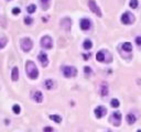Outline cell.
<instances>
[{
    "mask_svg": "<svg viewBox=\"0 0 141 132\" xmlns=\"http://www.w3.org/2000/svg\"><path fill=\"white\" fill-rule=\"evenodd\" d=\"M133 21H134L133 14H132L131 12H128V11L123 13L122 16H121V22L125 23V24H131Z\"/></svg>",
    "mask_w": 141,
    "mask_h": 132,
    "instance_id": "6",
    "label": "cell"
},
{
    "mask_svg": "<svg viewBox=\"0 0 141 132\" xmlns=\"http://www.w3.org/2000/svg\"><path fill=\"white\" fill-rule=\"evenodd\" d=\"M32 98L34 101H37V102H41L43 99V95L41 92H34V94L32 95Z\"/></svg>",
    "mask_w": 141,
    "mask_h": 132,
    "instance_id": "13",
    "label": "cell"
},
{
    "mask_svg": "<svg viewBox=\"0 0 141 132\" xmlns=\"http://www.w3.org/2000/svg\"><path fill=\"white\" fill-rule=\"evenodd\" d=\"M26 70H27L28 76H29L31 79L38 78L39 70H38L37 66H35V64L33 62H31V60H28V62H27V66H26Z\"/></svg>",
    "mask_w": 141,
    "mask_h": 132,
    "instance_id": "1",
    "label": "cell"
},
{
    "mask_svg": "<svg viewBox=\"0 0 141 132\" xmlns=\"http://www.w3.org/2000/svg\"><path fill=\"white\" fill-rule=\"evenodd\" d=\"M110 104H111V107H114V108H118V107H119V101H118V99H112Z\"/></svg>",
    "mask_w": 141,
    "mask_h": 132,
    "instance_id": "22",
    "label": "cell"
},
{
    "mask_svg": "<svg viewBox=\"0 0 141 132\" xmlns=\"http://www.w3.org/2000/svg\"><path fill=\"white\" fill-rule=\"evenodd\" d=\"M41 45H42V48H52V46H53V41H52V38L50 36L45 35V36H43L42 40H41Z\"/></svg>",
    "mask_w": 141,
    "mask_h": 132,
    "instance_id": "7",
    "label": "cell"
},
{
    "mask_svg": "<svg viewBox=\"0 0 141 132\" xmlns=\"http://www.w3.org/2000/svg\"><path fill=\"white\" fill-rule=\"evenodd\" d=\"M100 94H101V96H106L108 94V85H107V82H101Z\"/></svg>",
    "mask_w": 141,
    "mask_h": 132,
    "instance_id": "15",
    "label": "cell"
},
{
    "mask_svg": "<svg viewBox=\"0 0 141 132\" xmlns=\"http://www.w3.org/2000/svg\"><path fill=\"white\" fill-rule=\"evenodd\" d=\"M83 46H84V48H85V50H89V48H92V46H93L92 41H90V40H85V42L83 43Z\"/></svg>",
    "mask_w": 141,
    "mask_h": 132,
    "instance_id": "19",
    "label": "cell"
},
{
    "mask_svg": "<svg viewBox=\"0 0 141 132\" xmlns=\"http://www.w3.org/2000/svg\"><path fill=\"white\" fill-rule=\"evenodd\" d=\"M137 132H141V130H139V131H137Z\"/></svg>",
    "mask_w": 141,
    "mask_h": 132,
    "instance_id": "33",
    "label": "cell"
},
{
    "mask_svg": "<svg viewBox=\"0 0 141 132\" xmlns=\"http://www.w3.org/2000/svg\"><path fill=\"white\" fill-rule=\"evenodd\" d=\"M84 72H85L86 74H90V73H92V70H90V68L88 67V66H86V67L84 68Z\"/></svg>",
    "mask_w": 141,
    "mask_h": 132,
    "instance_id": "29",
    "label": "cell"
},
{
    "mask_svg": "<svg viewBox=\"0 0 141 132\" xmlns=\"http://www.w3.org/2000/svg\"><path fill=\"white\" fill-rule=\"evenodd\" d=\"M49 1H50V0H41V2H42L43 4H48Z\"/></svg>",
    "mask_w": 141,
    "mask_h": 132,
    "instance_id": "31",
    "label": "cell"
},
{
    "mask_svg": "<svg viewBox=\"0 0 141 132\" xmlns=\"http://www.w3.org/2000/svg\"><path fill=\"white\" fill-rule=\"evenodd\" d=\"M130 7L132 9H136L138 7V0H130Z\"/></svg>",
    "mask_w": 141,
    "mask_h": 132,
    "instance_id": "23",
    "label": "cell"
},
{
    "mask_svg": "<svg viewBox=\"0 0 141 132\" xmlns=\"http://www.w3.org/2000/svg\"><path fill=\"white\" fill-rule=\"evenodd\" d=\"M122 50L123 51H126V52H131V50H132V45H131V43H129V42H126V43H123L122 44Z\"/></svg>",
    "mask_w": 141,
    "mask_h": 132,
    "instance_id": "18",
    "label": "cell"
},
{
    "mask_svg": "<svg viewBox=\"0 0 141 132\" xmlns=\"http://www.w3.org/2000/svg\"><path fill=\"white\" fill-rule=\"evenodd\" d=\"M81 28L82 30H88L90 28V21L88 20V19H82L81 20Z\"/></svg>",
    "mask_w": 141,
    "mask_h": 132,
    "instance_id": "12",
    "label": "cell"
},
{
    "mask_svg": "<svg viewBox=\"0 0 141 132\" xmlns=\"http://www.w3.org/2000/svg\"><path fill=\"white\" fill-rule=\"evenodd\" d=\"M38 58L41 62L42 66H44V67H45V66H48L49 60H48V55H46L45 53H40V54H39V56H38Z\"/></svg>",
    "mask_w": 141,
    "mask_h": 132,
    "instance_id": "11",
    "label": "cell"
},
{
    "mask_svg": "<svg viewBox=\"0 0 141 132\" xmlns=\"http://www.w3.org/2000/svg\"><path fill=\"white\" fill-rule=\"evenodd\" d=\"M20 44H21V48L23 50L24 52H29L30 50L32 48V45H33L31 38H22L21 42H20Z\"/></svg>",
    "mask_w": 141,
    "mask_h": 132,
    "instance_id": "4",
    "label": "cell"
},
{
    "mask_svg": "<svg viewBox=\"0 0 141 132\" xmlns=\"http://www.w3.org/2000/svg\"><path fill=\"white\" fill-rule=\"evenodd\" d=\"M19 78V70H18V67H13L12 68V74H11V79L13 82L18 80Z\"/></svg>",
    "mask_w": 141,
    "mask_h": 132,
    "instance_id": "16",
    "label": "cell"
},
{
    "mask_svg": "<svg viewBox=\"0 0 141 132\" xmlns=\"http://www.w3.org/2000/svg\"><path fill=\"white\" fill-rule=\"evenodd\" d=\"M7 43V40L5 38H0V48H2Z\"/></svg>",
    "mask_w": 141,
    "mask_h": 132,
    "instance_id": "25",
    "label": "cell"
},
{
    "mask_svg": "<svg viewBox=\"0 0 141 132\" xmlns=\"http://www.w3.org/2000/svg\"><path fill=\"white\" fill-rule=\"evenodd\" d=\"M12 12H13V14H19V13H20V9H19V8H13Z\"/></svg>",
    "mask_w": 141,
    "mask_h": 132,
    "instance_id": "27",
    "label": "cell"
},
{
    "mask_svg": "<svg viewBox=\"0 0 141 132\" xmlns=\"http://www.w3.org/2000/svg\"><path fill=\"white\" fill-rule=\"evenodd\" d=\"M52 130H53V129H52L51 126H46V128H44V131L45 132H51Z\"/></svg>",
    "mask_w": 141,
    "mask_h": 132,
    "instance_id": "30",
    "label": "cell"
},
{
    "mask_svg": "<svg viewBox=\"0 0 141 132\" xmlns=\"http://www.w3.org/2000/svg\"><path fill=\"white\" fill-rule=\"evenodd\" d=\"M96 58H97L98 62H106V63H110L111 62V55L108 51L106 50H103V51H99L97 54H96Z\"/></svg>",
    "mask_w": 141,
    "mask_h": 132,
    "instance_id": "2",
    "label": "cell"
},
{
    "mask_svg": "<svg viewBox=\"0 0 141 132\" xmlns=\"http://www.w3.org/2000/svg\"><path fill=\"white\" fill-rule=\"evenodd\" d=\"M136 43H137L139 46H141V36H137V38H136Z\"/></svg>",
    "mask_w": 141,
    "mask_h": 132,
    "instance_id": "28",
    "label": "cell"
},
{
    "mask_svg": "<svg viewBox=\"0 0 141 132\" xmlns=\"http://www.w3.org/2000/svg\"><path fill=\"white\" fill-rule=\"evenodd\" d=\"M88 6H89V9L92 10L96 16H101V11H100V9H99V7L97 6V4H96L94 0H89V1H88Z\"/></svg>",
    "mask_w": 141,
    "mask_h": 132,
    "instance_id": "8",
    "label": "cell"
},
{
    "mask_svg": "<svg viewBox=\"0 0 141 132\" xmlns=\"http://www.w3.org/2000/svg\"><path fill=\"white\" fill-rule=\"evenodd\" d=\"M50 119H52L53 121H55V122L60 123L61 121H62V118L60 117V116H56V114H51L50 116Z\"/></svg>",
    "mask_w": 141,
    "mask_h": 132,
    "instance_id": "20",
    "label": "cell"
},
{
    "mask_svg": "<svg viewBox=\"0 0 141 132\" xmlns=\"http://www.w3.org/2000/svg\"><path fill=\"white\" fill-rule=\"evenodd\" d=\"M127 121H128L129 124H133V123L136 122V116L132 114H129L127 116Z\"/></svg>",
    "mask_w": 141,
    "mask_h": 132,
    "instance_id": "17",
    "label": "cell"
},
{
    "mask_svg": "<svg viewBox=\"0 0 141 132\" xmlns=\"http://www.w3.org/2000/svg\"><path fill=\"white\" fill-rule=\"evenodd\" d=\"M32 21H33V20H32L31 18H30V16H27V18L24 19V22H26V24H31Z\"/></svg>",
    "mask_w": 141,
    "mask_h": 132,
    "instance_id": "26",
    "label": "cell"
},
{
    "mask_svg": "<svg viewBox=\"0 0 141 132\" xmlns=\"http://www.w3.org/2000/svg\"><path fill=\"white\" fill-rule=\"evenodd\" d=\"M44 86H45L46 89L50 90V89H53L56 85H55V82L52 80V79H46L45 82H44Z\"/></svg>",
    "mask_w": 141,
    "mask_h": 132,
    "instance_id": "14",
    "label": "cell"
},
{
    "mask_svg": "<svg viewBox=\"0 0 141 132\" xmlns=\"http://www.w3.org/2000/svg\"><path fill=\"white\" fill-rule=\"evenodd\" d=\"M106 112H107V110L103 106H99V107H97V108L95 109V114H96V117H97L98 119L99 118H103L104 116L106 114Z\"/></svg>",
    "mask_w": 141,
    "mask_h": 132,
    "instance_id": "10",
    "label": "cell"
},
{
    "mask_svg": "<svg viewBox=\"0 0 141 132\" xmlns=\"http://www.w3.org/2000/svg\"><path fill=\"white\" fill-rule=\"evenodd\" d=\"M71 26H72V22L70 18H64L61 22V26L65 30V31H70L71 30Z\"/></svg>",
    "mask_w": 141,
    "mask_h": 132,
    "instance_id": "9",
    "label": "cell"
},
{
    "mask_svg": "<svg viewBox=\"0 0 141 132\" xmlns=\"http://www.w3.org/2000/svg\"><path fill=\"white\" fill-rule=\"evenodd\" d=\"M62 72L65 77H73L77 74V70L73 66H63Z\"/></svg>",
    "mask_w": 141,
    "mask_h": 132,
    "instance_id": "3",
    "label": "cell"
},
{
    "mask_svg": "<svg viewBox=\"0 0 141 132\" xmlns=\"http://www.w3.org/2000/svg\"><path fill=\"white\" fill-rule=\"evenodd\" d=\"M110 122L112 123L115 126H119L121 123V114L118 111H115L110 117Z\"/></svg>",
    "mask_w": 141,
    "mask_h": 132,
    "instance_id": "5",
    "label": "cell"
},
{
    "mask_svg": "<svg viewBox=\"0 0 141 132\" xmlns=\"http://www.w3.org/2000/svg\"><path fill=\"white\" fill-rule=\"evenodd\" d=\"M35 9H37V7H35V4H30L29 7L27 8V10H28V12L29 13H33L35 11Z\"/></svg>",
    "mask_w": 141,
    "mask_h": 132,
    "instance_id": "21",
    "label": "cell"
},
{
    "mask_svg": "<svg viewBox=\"0 0 141 132\" xmlns=\"http://www.w3.org/2000/svg\"><path fill=\"white\" fill-rule=\"evenodd\" d=\"M89 56H90L89 54H87V55H84V58H85V60H88V58H89Z\"/></svg>",
    "mask_w": 141,
    "mask_h": 132,
    "instance_id": "32",
    "label": "cell"
},
{
    "mask_svg": "<svg viewBox=\"0 0 141 132\" xmlns=\"http://www.w3.org/2000/svg\"><path fill=\"white\" fill-rule=\"evenodd\" d=\"M12 110H13V112H15V114H20V107L18 106V104H15V106L12 107Z\"/></svg>",
    "mask_w": 141,
    "mask_h": 132,
    "instance_id": "24",
    "label": "cell"
}]
</instances>
